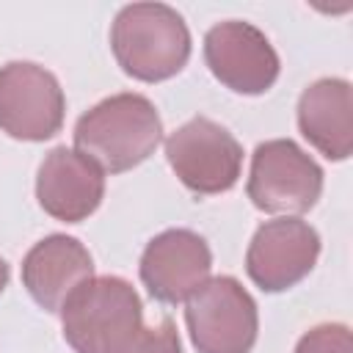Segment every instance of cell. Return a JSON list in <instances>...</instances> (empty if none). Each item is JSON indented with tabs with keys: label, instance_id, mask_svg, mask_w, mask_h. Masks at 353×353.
Masks as SVG:
<instances>
[{
	"label": "cell",
	"instance_id": "4fadbf2b",
	"mask_svg": "<svg viewBox=\"0 0 353 353\" xmlns=\"http://www.w3.org/2000/svg\"><path fill=\"white\" fill-rule=\"evenodd\" d=\"M301 135L328 160H347L353 152V88L342 77H320L298 99Z\"/></svg>",
	"mask_w": 353,
	"mask_h": 353
},
{
	"label": "cell",
	"instance_id": "8992f818",
	"mask_svg": "<svg viewBox=\"0 0 353 353\" xmlns=\"http://www.w3.org/2000/svg\"><path fill=\"white\" fill-rule=\"evenodd\" d=\"M165 160L188 190L215 196L237 185L243 146L223 124L207 116H193L165 138Z\"/></svg>",
	"mask_w": 353,
	"mask_h": 353
},
{
	"label": "cell",
	"instance_id": "6da1fadb",
	"mask_svg": "<svg viewBox=\"0 0 353 353\" xmlns=\"http://www.w3.org/2000/svg\"><path fill=\"white\" fill-rule=\"evenodd\" d=\"M163 141V121L152 99L121 91L97 102L74 124V149L105 174L141 165Z\"/></svg>",
	"mask_w": 353,
	"mask_h": 353
},
{
	"label": "cell",
	"instance_id": "3957f363",
	"mask_svg": "<svg viewBox=\"0 0 353 353\" xmlns=\"http://www.w3.org/2000/svg\"><path fill=\"white\" fill-rule=\"evenodd\" d=\"M58 314L63 339L74 353H119L143 325L141 298L119 276H91Z\"/></svg>",
	"mask_w": 353,
	"mask_h": 353
},
{
	"label": "cell",
	"instance_id": "ba28073f",
	"mask_svg": "<svg viewBox=\"0 0 353 353\" xmlns=\"http://www.w3.org/2000/svg\"><path fill=\"white\" fill-rule=\"evenodd\" d=\"M204 61L221 85L248 97L273 88L281 72L270 39L256 25L240 19H226L207 30Z\"/></svg>",
	"mask_w": 353,
	"mask_h": 353
},
{
	"label": "cell",
	"instance_id": "52a82bcc",
	"mask_svg": "<svg viewBox=\"0 0 353 353\" xmlns=\"http://www.w3.org/2000/svg\"><path fill=\"white\" fill-rule=\"evenodd\" d=\"M66 97L58 77L30 61L0 66V130L17 141H47L63 127Z\"/></svg>",
	"mask_w": 353,
	"mask_h": 353
},
{
	"label": "cell",
	"instance_id": "5bb4252c",
	"mask_svg": "<svg viewBox=\"0 0 353 353\" xmlns=\"http://www.w3.org/2000/svg\"><path fill=\"white\" fill-rule=\"evenodd\" d=\"M292 353H353V336L345 323H323L309 328Z\"/></svg>",
	"mask_w": 353,
	"mask_h": 353
},
{
	"label": "cell",
	"instance_id": "7a4b0ae2",
	"mask_svg": "<svg viewBox=\"0 0 353 353\" xmlns=\"http://www.w3.org/2000/svg\"><path fill=\"white\" fill-rule=\"evenodd\" d=\"M110 50L121 72L132 80L163 83L185 69L190 30L182 14L165 3H132L110 25Z\"/></svg>",
	"mask_w": 353,
	"mask_h": 353
},
{
	"label": "cell",
	"instance_id": "5b68a950",
	"mask_svg": "<svg viewBox=\"0 0 353 353\" xmlns=\"http://www.w3.org/2000/svg\"><path fill=\"white\" fill-rule=\"evenodd\" d=\"M185 323L199 353H251L259 334L256 301L232 276L207 279L185 301Z\"/></svg>",
	"mask_w": 353,
	"mask_h": 353
},
{
	"label": "cell",
	"instance_id": "7c38bea8",
	"mask_svg": "<svg viewBox=\"0 0 353 353\" xmlns=\"http://www.w3.org/2000/svg\"><path fill=\"white\" fill-rule=\"evenodd\" d=\"M94 276L88 248L69 234H47L22 259V284L44 312H61L66 298Z\"/></svg>",
	"mask_w": 353,
	"mask_h": 353
},
{
	"label": "cell",
	"instance_id": "9c48e42d",
	"mask_svg": "<svg viewBox=\"0 0 353 353\" xmlns=\"http://www.w3.org/2000/svg\"><path fill=\"white\" fill-rule=\"evenodd\" d=\"M320 256V234L309 221H265L245 251V273L262 292H284L303 281Z\"/></svg>",
	"mask_w": 353,
	"mask_h": 353
},
{
	"label": "cell",
	"instance_id": "30bf717a",
	"mask_svg": "<svg viewBox=\"0 0 353 353\" xmlns=\"http://www.w3.org/2000/svg\"><path fill=\"white\" fill-rule=\"evenodd\" d=\"M138 270L154 301L185 303L210 279L212 254L201 234L190 229H165L146 243Z\"/></svg>",
	"mask_w": 353,
	"mask_h": 353
},
{
	"label": "cell",
	"instance_id": "277c9868",
	"mask_svg": "<svg viewBox=\"0 0 353 353\" xmlns=\"http://www.w3.org/2000/svg\"><path fill=\"white\" fill-rule=\"evenodd\" d=\"M251 204L270 215H301L323 193V168L290 138H270L251 154L245 182Z\"/></svg>",
	"mask_w": 353,
	"mask_h": 353
},
{
	"label": "cell",
	"instance_id": "8fae6325",
	"mask_svg": "<svg viewBox=\"0 0 353 353\" xmlns=\"http://www.w3.org/2000/svg\"><path fill=\"white\" fill-rule=\"evenodd\" d=\"M105 196V171L69 146H55L44 154L36 174L39 207L63 223H80L97 212Z\"/></svg>",
	"mask_w": 353,
	"mask_h": 353
},
{
	"label": "cell",
	"instance_id": "9a60e30c",
	"mask_svg": "<svg viewBox=\"0 0 353 353\" xmlns=\"http://www.w3.org/2000/svg\"><path fill=\"white\" fill-rule=\"evenodd\" d=\"M119 353H182V342H179L176 325L165 317L152 328L141 325V331Z\"/></svg>",
	"mask_w": 353,
	"mask_h": 353
},
{
	"label": "cell",
	"instance_id": "2e32d148",
	"mask_svg": "<svg viewBox=\"0 0 353 353\" xmlns=\"http://www.w3.org/2000/svg\"><path fill=\"white\" fill-rule=\"evenodd\" d=\"M6 284H8V262H6L3 256H0V295H3Z\"/></svg>",
	"mask_w": 353,
	"mask_h": 353
}]
</instances>
